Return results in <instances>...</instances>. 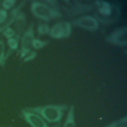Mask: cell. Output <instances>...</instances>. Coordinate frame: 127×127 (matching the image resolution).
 Returning <instances> with one entry per match:
<instances>
[{
	"mask_svg": "<svg viewBox=\"0 0 127 127\" xmlns=\"http://www.w3.org/2000/svg\"><path fill=\"white\" fill-rule=\"evenodd\" d=\"M71 25L78 27L90 32L97 31L99 27V23L94 16L86 15L78 17L73 20Z\"/></svg>",
	"mask_w": 127,
	"mask_h": 127,
	"instance_id": "5",
	"label": "cell"
},
{
	"mask_svg": "<svg viewBox=\"0 0 127 127\" xmlns=\"http://www.w3.org/2000/svg\"><path fill=\"white\" fill-rule=\"evenodd\" d=\"M68 108V106L66 104H49L25 108L39 115L46 122L55 123L61 121L64 112Z\"/></svg>",
	"mask_w": 127,
	"mask_h": 127,
	"instance_id": "1",
	"label": "cell"
},
{
	"mask_svg": "<svg viewBox=\"0 0 127 127\" xmlns=\"http://www.w3.org/2000/svg\"><path fill=\"white\" fill-rule=\"evenodd\" d=\"M5 44L3 40H0V66H4L5 64L6 56Z\"/></svg>",
	"mask_w": 127,
	"mask_h": 127,
	"instance_id": "15",
	"label": "cell"
},
{
	"mask_svg": "<svg viewBox=\"0 0 127 127\" xmlns=\"http://www.w3.org/2000/svg\"><path fill=\"white\" fill-rule=\"evenodd\" d=\"M37 56V53L36 51H31L25 57L23 58V62H28L34 60Z\"/></svg>",
	"mask_w": 127,
	"mask_h": 127,
	"instance_id": "19",
	"label": "cell"
},
{
	"mask_svg": "<svg viewBox=\"0 0 127 127\" xmlns=\"http://www.w3.org/2000/svg\"><path fill=\"white\" fill-rule=\"evenodd\" d=\"M49 41L41 40L38 38H34L32 42V48L36 50H40L44 48L49 43Z\"/></svg>",
	"mask_w": 127,
	"mask_h": 127,
	"instance_id": "13",
	"label": "cell"
},
{
	"mask_svg": "<svg viewBox=\"0 0 127 127\" xmlns=\"http://www.w3.org/2000/svg\"><path fill=\"white\" fill-rule=\"evenodd\" d=\"M16 2L15 0H4L1 2V5L2 9L7 10L12 8Z\"/></svg>",
	"mask_w": 127,
	"mask_h": 127,
	"instance_id": "18",
	"label": "cell"
},
{
	"mask_svg": "<svg viewBox=\"0 0 127 127\" xmlns=\"http://www.w3.org/2000/svg\"><path fill=\"white\" fill-rule=\"evenodd\" d=\"M105 40L112 45L124 47L127 45V28L126 27H118L105 38Z\"/></svg>",
	"mask_w": 127,
	"mask_h": 127,
	"instance_id": "6",
	"label": "cell"
},
{
	"mask_svg": "<svg viewBox=\"0 0 127 127\" xmlns=\"http://www.w3.org/2000/svg\"><path fill=\"white\" fill-rule=\"evenodd\" d=\"M3 36L7 39L14 37L16 36V32L13 28L8 27L5 28L2 31Z\"/></svg>",
	"mask_w": 127,
	"mask_h": 127,
	"instance_id": "17",
	"label": "cell"
},
{
	"mask_svg": "<svg viewBox=\"0 0 127 127\" xmlns=\"http://www.w3.org/2000/svg\"><path fill=\"white\" fill-rule=\"evenodd\" d=\"M95 5L97 6L98 11L100 15L104 17H109L112 13L111 4L106 1L99 0L95 1Z\"/></svg>",
	"mask_w": 127,
	"mask_h": 127,
	"instance_id": "9",
	"label": "cell"
},
{
	"mask_svg": "<svg viewBox=\"0 0 127 127\" xmlns=\"http://www.w3.org/2000/svg\"><path fill=\"white\" fill-rule=\"evenodd\" d=\"M104 127H127V116H125L114 121Z\"/></svg>",
	"mask_w": 127,
	"mask_h": 127,
	"instance_id": "12",
	"label": "cell"
},
{
	"mask_svg": "<svg viewBox=\"0 0 127 127\" xmlns=\"http://www.w3.org/2000/svg\"><path fill=\"white\" fill-rule=\"evenodd\" d=\"M30 10L36 18L45 21L61 18V12L58 9L53 8L46 3L39 1H34L30 4Z\"/></svg>",
	"mask_w": 127,
	"mask_h": 127,
	"instance_id": "2",
	"label": "cell"
},
{
	"mask_svg": "<svg viewBox=\"0 0 127 127\" xmlns=\"http://www.w3.org/2000/svg\"><path fill=\"white\" fill-rule=\"evenodd\" d=\"M63 127H76L75 119V107L71 105L68 109L67 115L64 121Z\"/></svg>",
	"mask_w": 127,
	"mask_h": 127,
	"instance_id": "11",
	"label": "cell"
},
{
	"mask_svg": "<svg viewBox=\"0 0 127 127\" xmlns=\"http://www.w3.org/2000/svg\"><path fill=\"white\" fill-rule=\"evenodd\" d=\"M50 29L49 25L46 23H39L37 26V32L39 35H45L49 34Z\"/></svg>",
	"mask_w": 127,
	"mask_h": 127,
	"instance_id": "14",
	"label": "cell"
},
{
	"mask_svg": "<svg viewBox=\"0 0 127 127\" xmlns=\"http://www.w3.org/2000/svg\"><path fill=\"white\" fill-rule=\"evenodd\" d=\"M0 3H1V1L0 0Z\"/></svg>",
	"mask_w": 127,
	"mask_h": 127,
	"instance_id": "22",
	"label": "cell"
},
{
	"mask_svg": "<svg viewBox=\"0 0 127 127\" xmlns=\"http://www.w3.org/2000/svg\"><path fill=\"white\" fill-rule=\"evenodd\" d=\"M8 17V13L3 9H0V24L4 23Z\"/></svg>",
	"mask_w": 127,
	"mask_h": 127,
	"instance_id": "20",
	"label": "cell"
},
{
	"mask_svg": "<svg viewBox=\"0 0 127 127\" xmlns=\"http://www.w3.org/2000/svg\"><path fill=\"white\" fill-rule=\"evenodd\" d=\"M74 5L71 7V14L76 15L88 11L92 9L93 5L91 4L84 3L79 1H74Z\"/></svg>",
	"mask_w": 127,
	"mask_h": 127,
	"instance_id": "10",
	"label": "cell"
},
{
	"mask_svg": "<svg viewBox=\"0 0 127 127\" xmlns=\"http://www.w3.org/2000/svg\"><path fill=\"white\" fill-rule=\"evenodd\" d=\"M21 115L25 122L31 127H49L42 117L26 108L21 110Z\"/></svg>",
	"mask_w": 127,
	"mask_h": 127,
	"instance_id": "7",
	"label": "cell"
},
{
	"mask_svg": "<svg viewBox=\"0 0 127 127\" xmlns=\"http://www.w3.org/2000/svg\"><path fill=\"white\" fill-rule=\"evenodd\" d=\"M7 45L12 50H16L17 49L19 45V39L15 37L11 38L7 40Z\"/></svg>",
	"mask_w": 127,
	"mask_h": 127,
	"instance_id": "16",
	"label": "cell"
},
{
	"mask_svg": "<svg viewBox=\"0 0 127 127\" xmlns=\"http://www.w3.org/2000/svg\"><path fill=\"white\" fill-rule=\"evenodd\" d=\"M71 33V24L66 21H61L55 23L50 27L49 35L54 39H61L68 38Z\"/></svg>",
	"mask_w": 127,
	"mask_h": 127,
	"instance_id": "3",
	"label": "cell"
},
{
	"mask_svg": "<svg viewBox=\"0 0 127 127\" xmlns=\"http://www.w3.org/2000/svg\"><path fill=\"white\" fill-rule=\"evenodd\" d=\"M34 38V24L31 23L21 37L20 51V56L21 58L25 57L32 51V44Z\"/></svg>",
	"mask_w": 127,
	"mask_h": 127,
	"instance_id": "4",
	"label": "cell"
},
{
	"mask_svg": "<svg viewBox=\"0 0 127 127\" xmlns=\"http://www.w3.org/2000/svg\"><path fill=\"white\" fill-rule=\"evenodd\" d=\"M13 23L14 25V28H13L16 32L15 37L19 39L20 34L23 32L26 23L25 15L23 11H20L17 13Z\"/></svg>",
	"mask_w": 127,
	"mask_h": 127,
	"instance_id": "8",
	"label": "cell"
},
{
	"mask_svg": "<svg viewBox=\"0 0 127 127\" xmlns=\"http://www.w3.org/2000/svg\"><path fill=\"white\" fill-rule=\"evenodd\" d=\"M53 127H58V126H54Z\"/></svg>",
	"mask_w": 127,
	"mask_h": 127,
	"instance_id": "21",
	"label": "cell"
}]
</instances>
